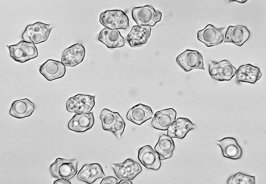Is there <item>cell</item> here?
<instances>
[{"mask_svg":"<svg viewBox=\"0 0 266 184\" xmlns=\"http://www.w3.org/2000/svg\"><path fill=\"white\" fill-rule=\"evenodd\" d=\"M77 165L78 160L76 159L58 158L50 165L49 170L54 178L69 180L76 174Z\"/></svg>","mask_w":266,"mask_h":184,"instance_id":"1","label":"cell"},{"mask_svg":"<svg viewBox=\"0 0 266 184\" xmlns=\"http://www.w3.org/2000/svg\"><path fill=\"white\" fill-rule=\"evenodd\" d=\"M53 27L52 24L40 22L29 25L22 33V39L33 44L45 42L48 38Z\"/></svg>","mask_w":266,"mask_h":184,"instance_id":"2","label":"cell"},{"mask_svg":"<svg viewBox=\"0 0 266 184\" xmlns=\"http://www.w3.org/2000/svg\"><path fill=\"white\" fill-rule=\"evenodd\" d=\"M99 21L104 26L114 29H126L129 26V19L126 14L119 9L107 10L100 14Z\"/></svg>","mask_w":266,"mask_h":184,"instance_id":"3","label":"cell"},{"mask_svg":"<svg viewBox=\"0 0 266 184\" xmlns=\"http://www.w3.org/2000/svg\"><path fill=\"white\" fill-rule=\"evenodd\" d=\"M133 19L138 25L154 26L160 22L162 13L151 6L147 5L144 6L134 8L132 12Z\"/></svg>","mask_w":266,"mask_h":184,"instance_id":"4","label":"cell"},{"mask_svg":"<svg viewBox=\"0 0 266 184\" xmlns=\"http://www.w3.org/2000/svg\"><path fill=\"white\" fill-rule=\"evenodd\" d=\"M12 58L16 62L23 63L36 58L37 49L33 44L25 40L12 45H7Z\"/></svg>","mask_w":266,"mask_h":184,"instance_id":"5","label":"cell"},{"mask_svg":"<svg viewBox=\"0 0 266 184\" xmlns=\"http://www.w3.org/2000/svg\"><path fill=\"white\" fill-rule=\"evenodd\" d=\"M237 69L227 60L210 61L208 71L210 76L220 81L230 80L236 75Z\"/></svg>","mask_w":266,"mask_h":184,"instance_id":"6","label":"cell"},{"mask_svg":"<svg viewBox=\"0 0 266 184\" xmlns=\"http://www.w3.org/2000/svg\"><path fill=\"white\" fill-rule=\"evenodd\" d=\"M95 98L94 96L77 94L67 100L66 110L69 112L78 114L89 112L95 106Z\"/></svg>","mask_w":266,"mask_h":184,"instance_id":"7","label":"cell"},{"mask_svg":"<svg viewBox=\"0 0 266 184\" xmlns=\"http://www.w3.org/2000/svg\"><path fill=\"white\" fill-rule=\"evenodd\" d=\"M176 61L186 72L194 69L205 70L202 54L197 50L186 49L177 56Z\"/></svg>","mask_w":266,"mask_h":184,"instance_id":"8","label":"cell"},{"mask_svg":"<svg viewBox=\"0 0 266 184\" xmlns=\"http://www.w3.org/2000/svg\"><path fill=\"white\" fill-rule=\"evenodd\" d=\"M226 32V28H218L208 24L197 32V39L207 47L219 45L222 42Z\"/></svg>","mask_w":266,"mask_h":184,"instance_id":"9","label":"cell"},{"mask_svg":"<svg viewBox=\"0 0 266 184\" xmlns=\"http://www.w3.org/2000/svg\"><path fill=\"white\" fill-rule=\"evenodd\" d=\"M116 176L121 179H133L140 173L142 169L140 164L131 159L124 162L111 165Z\"/></svg>","mask_w":266,"mask_h":184,"instance_id":"10","label":"cell"},{"mask_svg":"<svg viewBox=\"0 0 266 184\" xmlns=\"http://www.w3.org/2000/svg\"><path fill=\"white\" fill-rule=\"evenodd\" d=\"M85 54V48L82 44L77 43L73 45L63 51L61 62L66 66H75L83 61Z\"/></svg>","mask_w":266,"mask_h":184,"instance_id":"11","label":"cell"},{"mask_svg":"<svg viewBox=\"0 0 266 184\" xmlns=\"http://www.w3.org/2000/svg\"><path fill=\"white\" fill-rule=\"evenodd\" d=\"M151 28L148 26H133L127 34L126 40L132 47L142 46L150 36Z\"/></svg>","mask_w":266,"mask_h":184,"instance_id":"12","label":"cell"},{"mask_svg":"<svg viewBox=\"0 0 266 184\" xmlns=\"http://www.w3.org/2000/svg\"><path fill=\"white\" fill-rule=\"evenodd\" d=\"M39 72L47 80L51 81L63 77L66 69L61 62L49 59L40 66Z\"/></svg>","mask_w":266,"mask_h":184,"instance_id":"13","label":"cell"},{"mask_svg":"<svg viewBox=\"0 0 266 184\" xmlns=\"http://www.w3.org/2000/svg\"><path fill=\"white\" fill-rule=\"evenodd\" d=\"M249 36V31L245 26L230 25L226 31L224 42L231 43L241 46L248 40Z\"/></svg>","mask_w":266,"mask_h":184,"instance_id":"14","label":"cell"},{"mask_svg":"<svg viewBox=\"0 0 266 184\" xmlns=\"http://www.w3.org/2000/svg\"><path fill=\"white\" fill-rule=\"evenodd\" d=\"M138 157L141 163L147 169L158 170L160 167L159 154L149 145L144 146L139 150Z\"/></svg>","mask_w":266,"mask_h":184,"instance_id":"15","label":"cell"},{"mask_svg":"<svg viewBox=\"0 0 266 184\" xmlns=\"http://www.w3.org/2000/svg\"><path fill=\"white\" fill-rule=\"evenodd\" d=\"M94 121L92 112L76 114L69 121L68 127L70 130L77 132H83L90 129Z\"/></svg>","mask_w":266,"mask_h":184,"instance_id":"16","label":"cell"},{"mask_svg":"<svg viewBox=\"0 0 266 184\" xmlns=\"http://www.w3.org/2000/svg\"><path fill=\"white\" fill-rule=\"evenodd\" d=\"M98 39L110 49L121 47L125 44L124 38L119 30L107 27H105L100 31Z\"/></svg>","mask_w":266,"mask_h":184,"instance_id":"17","label":"cell"},{"mask_svg":"<svg viewBox=\"0 0 266 184\" xmlns=\"http://www.w3.org/2000/svg\"><path fill=\"white\" fill-rule=\"evenodd\" d=\"M106 177L102 167L97 163L84 165L77 175L79 180L88 184H92L97 180Z\"/></svg>","mask_w":266,"mask_h":184,"instance_id":"18","label":"cell"},{"mask_svg":"<svg viewBox=\"0 0 266 184\" xmlns=\"http://www.w3.org/2000/svg\"><path fill=\"white\" fill-rule=\"evenodd\" d=\"M176 116V112L172 108L158 111L154 115L152 125L156 129L166 130L175 120Z\"/></svg>","mask_w":266,"mask_h":184,"instance_id":"19","label":"cell"},{"mask_svg":"<svg viewBox=\"0 0 266 184\" xmlns=\"http://www.w3.org/2000/svg\"><path fill=\"white\" fill-rule=\"evenodd\" d=\"M153 115L152 110L150 106L139 104L134 105L128 111L126 117L131 122L140 125L151 119Z\"/></svg>","mask_w":266,"mask_h":184,"instance_id":"20","label":"cell"},{"mask_svg":"<svg viewBox=\"0 0 266 184\" xmlns=\"http://www.w3.org/2000/svg\"><path fill=\"white\" fill-rule=\"evenodd\" d=\"M196 126L185 118H179L175 120L168 129L167 135L172 138L182 139Z\"/></svg>","mask_w":266,"mask_h":184,"instance_id":"21","label":"cell"},{"mask_svg":"<svg viewBox=\"0 0 266 184\" xmlns=\"http://www.w3.org/2000/svg\"><path fill=\"white\" fill-rule=\"evenodd\" d=\"M215 143L220 147L223 155L225 157L236 160L242 156V149L233 138L225 137L217 141Z\"/></svg>","mask_w":266,"mask_h":184,"instance_id":"22","label":"cell"},{"mask_svg":"<svg viewBox=\"0 0 266 184\" xmlns=\"http://www.w3.org/2000/svg\"><path fill=\"white\" fill-rule=\"evenodd\" d=\"M236 81L254 84L262 76V73L257 67L250 64L240 66L236 70Z\"/></svg>","mask_w":266,"mask_h":184,"instance_id":"23","label":"cell"},{"mask_svg":"<svg viewBox=\"0 0 266 184\" xmlns=\"http://www.w3.org/2000/svg\"><path fill=\"white\" fill-rule=\"evenodd\" d=\"M35 109L34 104L26 98L14 101L9 113L12 116L22 119L30 116Z\"/></svg>","mask_w":266,"mask_h":184,"instance_id":"24","label":"cell"},{"mask_svg":"<svg viewBox=\"0 0 266 184\" xmlns=\"http://www.w3.org/2000/svg\"><path fill=\"white\" fill-rule=\"evenodd\" d=\"M174 148L173 140L171 137L164 134L160 136L154 148L159 154L160 160L171 157Z\"/></svg>","mask_w":266,"mask_h":184,"instance_id":"25","label":"cell"},{"mask_svg":"<svg viewBox=\"0 0 266 184\" xmlns=\"http://www.w3.org/2000/svg\"><path fill=\"white\" fill-rule=\"evenodd\" d=\"M120 116L117 112H113L106 108L103 109L100 113L99 117L102 122L103 129L109 132L116 121Z\"/></svg>","mask_w":266,"mask_h":184,"instance_id":"26","label":"cell"},{"mask_svg":"<svg viewBox=\"0 0 266 184\" xmlns=\"http://www.w3.org/2000/svg\"><path fill=\"white\" fill-rule=\"evenodd\" d=\"M255 182V176L238 172L230 177L227 183L229 184H254Z\"/></svg>","mask_w":266,"mask_h":184,"instance_id":"27","label":"cell"},{"mask_svg":"<svg viewBox=\"0 0 266 184\" xmlns=\"http://www.w3.org/2000/svg\"><path fill=\"white\" fill-rule=\"evenodd\" d=\"M125 125L124 120L120 116L116 121L109 132L113 133L117 138L119 139L124 131Z\"/></svg>","mask_w":266,"mask_h":184,"instance_id":"28","label":"cell"},{"mask_svg":"<svg viewBox=\"0 0 266 184\" xmlns=\"http://www.w3.org/2000/svg\"><path fill=\"white\" fill-rule=\"evenodd\" d=\"M119 180L116 179L113 176H108L105 177L101 180L100 184H119Z\"/></svg>","mask_w":266,"mask_h":184,"instance_id":"29","label":"cell"},{"mask_svg":"<svg viewBox=\"0 0 266 184\" xmlns=\"http://www.w3.org/2000/svg\"><path fill=\"white\" fill-rule=\"evenodd\" d=\"M54 184H70L71 183L69 180L63 179H58L55 180L53 183Z\"/></svg>","mask_w":266,"mask_h":184,"instance_id":"30","label":"cell"},{"mask_svg":"<svg viewBox=\"0 0 266 184\" xmlns=\"http://www.w3.org/2000/svg\"><path fill=\"white\" fill-rule=\"evenodd\" d=\"M119 184H132V181H131L127 179H121V180L119 181Z\"/></svg>","mask_w":266,"mask_h":184,"instance_id":"31","label":"cell"},{"mask_svg":"<svg viewBox=\"0 0 266 184\" xmlns=\"http://www.w3.org/2000/svg\"><path fill=\"white\" fill-rule=\"evenodd\" d=\"M247 0H233V1H236L238 2L239 3H244Z\"/></svg>","mask_w":266,"mask_h":184,"instance_id":"32","label":"cell"}]
</instances>
